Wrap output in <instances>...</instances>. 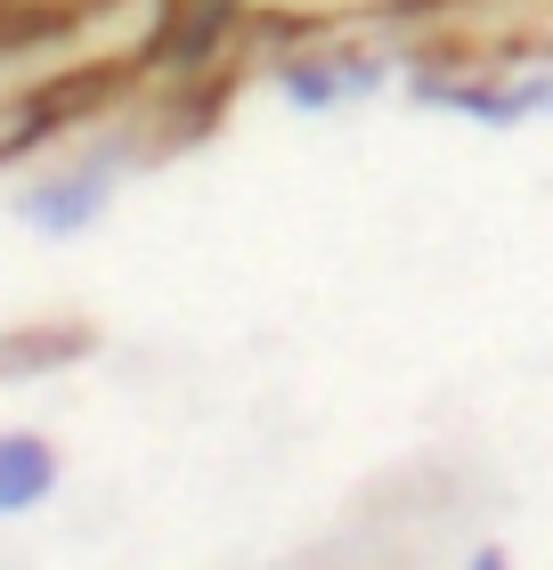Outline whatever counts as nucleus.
Instances as JSON below:
<instances>
[{"mask_svg":"<svg viewBox=\"0 0 553 570\" xmlns=\"http://www.w3.org/2000/svg\"><path fill=\"white\" fill-rule=\"evenodd\" d=\"M58 489V449L41 432H0V513H33Z\"/></svg>","mask_w":553,"mask_h":570,"instance_id":"nucleus-1","label":"nucleus"},{"mask_svg":"<svg viewBox=\"0 0 553 570\" xmlns=\"http://www.w3.org/2000/svg\"><path fill=\"white\" fill-rule=\"evenodd\" d=\"M98 204H107V171H73V179H58V188H33V196H24V220L49 228V237H66V228L98 220Z\"/></svg>","mask_w":553,"mask_h":570,"instance_id":"nucleus-2","label":"nucleus"}]
</instances>
